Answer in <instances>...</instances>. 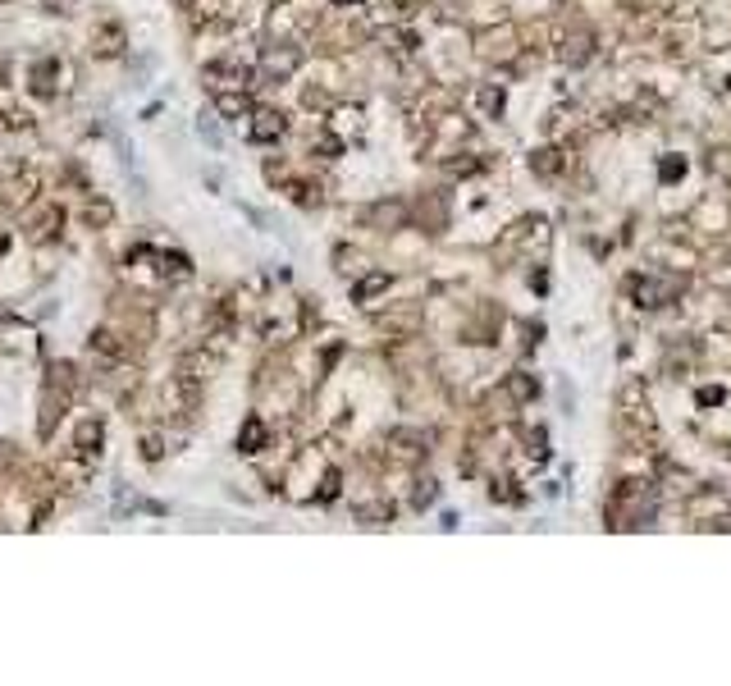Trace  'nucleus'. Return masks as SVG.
<instances>
[{"label":"nucleus","mask_w":731,"mask_h":686,"mask_svg":"<svg viewBox=\"0 0 731 686\" xmlns=\"http://www.w3.org/2000/svg\"><path fill=\"white\" fill-rule=\"evenodd\" d=\"M385 284H389V275H371V279H366V284L356 288V297H371V293H380Z\"/></svg>","instance_id":"0eeeda50"},{"label":"nucleus","mask_w":731,"mask_h":686,"mask_svg":"<svg viewBox=\"0 0 731 686\" xmlns=\"http://www.w3.org/2000/svg\"><path fill=\"white\" fill-rule=\"evenodd\" d=\"M142 453H147V458H160V440H142Z\"/></svg>","instance_id":"1a4fd4ad"},{"label":"nucleus","mask_w":731,"mask_h":686,"mask_svg":"<svg viewBox=\"0 0 731 686\" xmlns=\"http://www.w3.org/2000/svg\"><path fill=\"white\" fill-rule=\"evenodd\" d=\"M252 138H256V142H274V138H283V115H274V110H256V115H252Z\"/></svg>","instance_id":"f257e3e1"},{"label":"nucleus","mask_w":731,"mask_h":686,"mask_svg":"<svg viewBox=\"0 0 731 686\" xmlns=\"http://www.w3.org/2000/svg\"><path fill=\"white\" fill-rule=\"evenodd\" d=\"M265 74H274V78H283V74H293L297 69V51H265Z\"/></svg>","instance_id":"f03ea898"},{"label":"nucleus","mask_w":731,"mask_h":686,"mask_svg":"<svg viewBox=\"0 0 731 686\" xmlns=\"http://www.w3.org/2000/svg\"><path fill=\"white\" fill-rule=\"evenodd\" d=\"M338 5H356V0H338Z\"/></svg>","instance_id":"9d476101"},{"label":"nucleus","mask_w":731,"mask_h":686,"mask_svg":"<svg viewBox=\"0 0 731 686\" xmlns=\"http://www.w3.org/2000/svg\"><path fill=\"white\" fill-rule=\"evenodd\" d=\"M247 110H252V101H247L242 92H233V97L224 92V97H220V115H247Z\"/></svg>","instance_id":"20e7f679"},{"label":"nucleus","mask_w":731,"mask_h":686,"mask_svg":"<svg viewBox=\"0 0 731 686\" xmlns=\"http://www.w3.org/2000/svg\"><path fill=\"white\" fill-rule=\"evenodd\" d=\"M83 220H88V224H106V220H110V202H101V197L88 202V206H83Z\"/></svg>","instance_id":"39448f33"},{"label":"nucleus","mask_w":731,"mask_h":686,"mask_svg":"<svg viewBox=\"0 0 731 686\" xmlns=\"http://www.w3.org/2000/svg\"><path fill=\"white\" fill-rule=\"evenodd\" d=\"M56 224H60V211L51 206V211H46V215L37 220V234H56Z\"/></svg>","instance_id":"6e6552de"},{"label":"nucleus","mask_w":731,"mask_h":686,"mask_svg":"<svg viewBox=\"0 0 731 686\" xmlns=\"http://www.w3.org/2000/svg\"><path fill=\"white\" fill-rule=\"evenodd\" d=\"M78 453H88V458L101 453V421H83L78 426Z\"/></svg>","instance_id":"7ed1b4c3"},{"label":"nucleus","mask_w":731,"mask_h":686,"mask_svg":"<svg viewBox=\"0 0 731 686\" xmlns=\"http://www.w3.org/2000/svg\"><path fill=\"white\" fill-rule=\"evenodd\" d=\"M238 444H242V453H256V444H261V421H256V417L242 426V440H238Z\"/></svg>","instance_id":"423d86ee"}]
</instances>
